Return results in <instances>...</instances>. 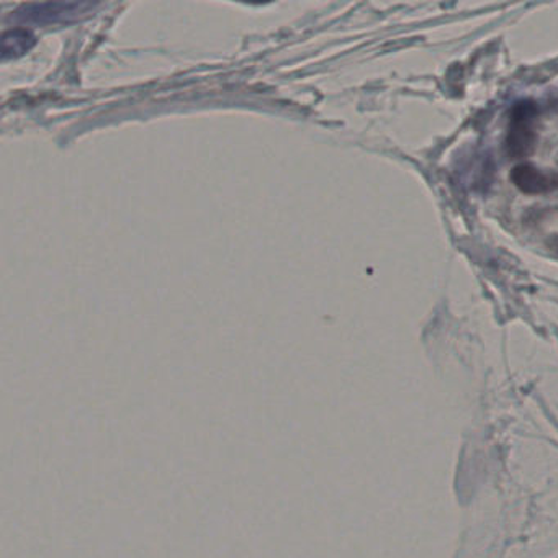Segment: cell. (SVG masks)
I'll return each instance as SVG.
<instances>
[{"label":"cell","mask_w":558,"mask_h":558,"mask_svg":"<svg viewBox=\"0 0 558 558\" xmlns=\"http://www.w3.org/2000/svg\"><path fill=\"white\" fill-rule=\"evenodd\" d=\"M537 106L531 100H522L512 109L506 133L505 148L511 159H524L532 155L537 145Z\"/></svg>","instance_id":"6da1fadb"},{"label":"cell","mask_w":558,"mask_h":558,"mask_svg":"<svg viewBox=\"0 0 558 558\" xmlns=\"http://www.w3.org/2000/svg\"><path fill=\"white\" fill-rule=\"evenodd\" d=\"M548 247H550L551 253L558 257V238H554V240L548 241Z\"/></svg>","instance_id":"3957f363"},{"label":"cell","mask_w":558,"mask_h":558,"mask_svg":"<svg viewBox=\"0 0 558 558\" xmlns=\"http://www.w3.org/2000/svg\"><path fill=\"white\" fill-rule=\"evenodd\" d=\"M511 181L519 191L527 195L558 192V172L541 169L529 162H521L512 168Z\"/></svg>","instance_id":"7a4b0ae2"}]
</instances>
